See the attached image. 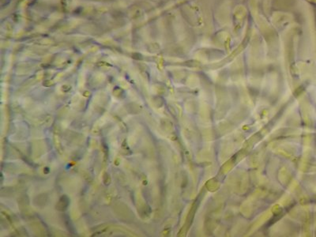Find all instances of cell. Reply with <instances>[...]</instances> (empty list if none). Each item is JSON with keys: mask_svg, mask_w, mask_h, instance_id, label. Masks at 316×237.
I'll return each mask as SVG.
<instances>
[{"mask_svg": "<svg viewBox=\"0 0 316 237\" xmlns=\"http://www.w3.org/2000/svg\"><path fill=\"white\" fill-rule=\"evenodd\" d=\"M69 204V200L67 198V197L66 196H63L61 198H60L59 201L58 202V205L56 206V207L58 208V210H65L66 208L68 206Z\"/></svg>", "mask_w": 316, "mask_h": 237, "instance_id": "1", "label": "cell"}]
</instances>
